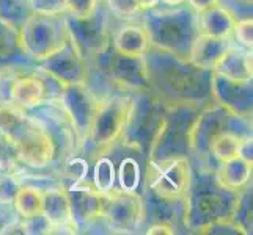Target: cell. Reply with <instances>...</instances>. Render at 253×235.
<instances>
[{
	"label": "cell",
	"mask_w": 253,
	"mask_h": 235,
	"mask_svg": "<svg viewBox=\"0 0 253 235\" xmlns=\"http://www.w3.org/2000/svg\"><path fill=\"white\" fill-rule=\"evenodd\" d=\"M145 32L150 44L156 49L169 52L174 57L187 60L198 30V14L192 8L174 10H148L145 17Z\"/></svg>",
	"instance_id": "cell-1"
},
{
	"label": "cell",
	"mask_w": 253,
	"mask_h": 235,
	"mask_svg": "<svg viewBox=\"0 0 253 235\" xmlns=\"http://www.w3.org/2000/svg\"><path fill=\"white\" fill-rule=\"evenodd\" d=\"M159 50V49H158ZM161 57L153 58V63L146 62L150 71L151 85L159 82L161 90L170 99L179 102H192L195 94H202L205 85H209L211 71H205L192 65L189 60L174 57L169 52L159 50Z\"/></svg>",
	"instance_id": "cell-2"
},
{
	"label": "cell",
	"mask_w": 253,
	"mask_h": 235,
	"mask_svg": "<svg viewBox=\"0 0 253 235\" xmlns=\"http://www.w3.org/2000/svg\"><path fill=\"white\" fill-rule=\"evenodd\" d=\"M197 116L194 102L173 103V107L162 115L161 124L150 144L151 159L186 155L190 149V132Z\"/></svg>",
	"instance_id": "cell-3"
},
{
	"label": "cell",
	"mask_w": 253,
	"mask_h": 235,
	"mask_svg": "<svg viewBox=\"0 0 253 235\" xmlns=\"http://www.w3.org/2000/svg\"><path fill=\"white\" fill-rule=\"evenodd\" d=\"M19 34L25 54L35 62H41L68 39L66 22L58 14L32 13L19 27Z\"/></svg>",
	"instance_id": "cell-4"
},
{
	"label": "cell",
	"mask_w": 253,
	"mask_h": 235,
	"mask_svg": "<svg viewBox=\"0 0 253 235\" xmlns=\"http://www.w3.org/2000/svg\"><path fill=\"white\" fill-rule=\"evenodd\" d=\"M132 105L134 101L129 98H112L107 102L99 103L86 138L91 143L94 154L102 155V152L110 149L113 143L125 136Z\"/></svg>",
	"instance_id": "cell-5"
},
{
	"label": "cell",
	"mask_w": 253,
	"mask_h": 235,
	"mask_svg": "<svg viewBox=\"0 0 253 235\" xmlns=\"http://www.w3.org/2000/svg\"><path fill=\"white\" fill-rule=\"evenodd\" d=\"M148 185L162 201H179L190 185V163L186 155L151 159L148 165Z\"/></svg>",
	"instance_id": "cell-6"
},
{
	"label": "cell",
	"mask_w": 253,
	"mask_h": 235,
	"mask_svg": "<svg viewBox=\"0 0 253 235\" xmlns=\"http://www.w3.org/2000/svg\"><path fill=\"white\" fill-rule=\"evenodd\" d=\"M6 136L16 147L17 160L32 168L47 167L55 155V143L50 134L25 116Z\"/></svg>",
	"instance_id": "cell-7"
},
{
	"label": "cell",
	"mask_w": 253,
	"mask_h": 235,
	"mask_svg": "<svg viewBox=\"0 0 253 235\" xmlns=\"http://www.w3.org/2000/svg\"><path fill=\"white\" fill-rule=\"evenodd\" d=\"M68 38L73 42L84 60L102 54L109 46V22L107 16L96 10L91 16L77 19L68 16L66 19Z\"/></svg>",
	"instance_id": "cell-8"
},
{
	"label": "cell",
	"mask_w": 253,
	"mask_h": 235,
	"mask_svg": "<svg viewBox=\"0 0 253 235\" xmlns=\"http://www.w3.org/2000/svg\"><path fill=\"white\" fill-rule=\"evenodd\" d=\"M60 99H62V107L65 108L66 116L71 121L77 135L82 140H86L96 111L99 108L96 96L90 91L85 82H77L62 86Z\"/></svg>",
	"instance_id": "cell-9"
},
{
	"label": "cell",
	"mask_w": 253,
	"mask_h": 235,
	"mask_svg": "<svg viewBox=\"0 0 253 235\" xmlns=\"http://www.w3.org/2000/svg\"><path fill=\"white\" fill-rule=\"evenodd\" d=\"M239 191H230L220 187V191L206 190L197 193L189 201V218L195 223V229L205 224L231 218Z\"/></svg>",
	"instance_id": "cell-10"
},
{
	"label": "cell",
	"mask_w": 253,
	"mask_h": 235,
	"mask_svg": "<svg viewBox=\"0 0 253 235\" xmlns=\"http://www.w3.org/2000/svg\"><path fill=\"white\" fill-rule=\"evenodd\" d=\"M209 90L217 105L223 107L236 118L252 116V80H233L215 71H211Z\"/></svg>",
	"instance_id": "cell-11"
},
{
	"label": "cell",
	"mask_w": 253,
	"mask_h": 235,
	"mask_svg": "<svg viewBox=\"0 0 253 235\" xmlns=\"http://www.w3.org/2000/svg\"><path fill=\"white\" fill-rule=\"evenodd\" d=\"M38 63L42 71L62 86L85 82L86 60L82 58L69 38L62 47H58L55 52H52L50 55L42 58Z\"/></svg>",
	"instance_id": "cell-12"
},
{
	"label": "cell",
	"mask_w": 253,
	"mask_h": 235,
	"mask_svg": "<svg viewBox=\"0 0 253 235\" xmlns=\"http://www.w3.org/2000/svg\"><path fill=\"white\" fill-rule=\"evenodd\" d=\"M143 205L135 191H110L106 196L102 218L115 232H127L134 229L142 218Z\"/></svg>",
	"instance_id": "cell-13"
},
{
	"label": "cell",
	"mask_w": 253,
	"mask_h": 235,
	"mask_svg": "<svg viewBox=\"0 0 253 235\" xmlns=\"http://www.w3.org/2000/svg\"><path fill=\"white\" fill-rule=\"evenodd\" d=\"M109 72L112 80L125 90L142 93L153 86L145 55L130 57L113 49V54L109 58Z\"/></svg>",
	"instance_id": "cell-14"
},
{
	"label": "cell",
	"mask_w": 253,
	"mask_h": 235,
	"mask_svg": "<svg viewBox=\"0 0 253 235\" xmlns=\"http://www.w3.org/2000/svg\"><path fill=\"white\" fill-rule=\"evenodd\" d=\"M231 115L223 107H209L203 111L198 113L194 126H192L190 132V149L197 152H209V146H211L214 138L225 132L226 119Z\"/></svg>",
	"instance_id": "cell-15"
},
{
	"label": "cell",
	"mask_w": 253,
	"mask_h": 235,
	"mask_svg": "<svg viewBox=\"0 0 253 235\" xmlns=\"http://www.w3.org/2000/svg\"><path fill=\"white\" fill-rule=\"evenodd\" d=\"M68 196L69 202H71L74 224H88L102 216L107 193H101L96 188L84 185H73L71 190L68 191Z\"/></svg>",
	"instance_id": "cell-16"
},
{
	"label": "cell",
	"mask_w": 253,
	"mask_h": 235,
	"mask_svg": "<svg viewBox=\"0 0 253 235\" xmlns=\"http://www.w3.org/2000/svg\"><path fill=\"white\" fill-rule=\"evenodd\" d=\"M228 47H230V42L226 38L212 36V34H206V33H198L194 44L190 47L187 60L200 69L214 71Z\"/></svg>",
	"instance_id": "cell-17"
},
{
	"label": "cell",
	"mask_w": 253,
	"mask_h": 235,
	"mask_svg": "<svg viewBox=\"0 0 253 235\" xmlns=\"http://www.w3.org/2000/svg\"><path fill=\"white\" fill-rule=\"evenodd\" d=\"M30 57L25 54L19 29L0 19V71L27 63Z\"/></svg>",
	"instance_id": "cell-18"
},
{
	"label": "cell",
	"mask_w": 253,
	"mask_h": 235,
	"mask_svg": "<svg viewBox=\"0 0 253 235\" xmlns=\"http://www.w3.org/2000/svg\"><path fill=\"white\" fill-rule=\"evenodd\" d=\"M214 71L233 80H252V50L230 46Z\"/></svg>",
	"instance_id": "cell-19"
},
{
	"label": "cell",
	"mask_w": 253,
	"mask_h": 235,
	"mask_svg": "<svg viewBox=\"0 0 253 235\" xmlns=\"http://www.w3.org/2000/svg\"><path fill=\"white\" fill-rule=\"evenodd\" d=\"M252 179V160L239 155L236 159L223 162L217 171V184L230 191H242Z\"/></svg>",
	"instance_id": "cell-20"
},
{
	"label": "cell",
	"mask_w": 253,
	"mask_h": 235,
	"mask_svg": "<svg viewBox=\"0 0 253 235\" xmlns=\"http://www.w3.org/2000/svg\"><path fill=\"white\" fill-rule=\"evenodd\" d=\"M42 216L52 228H63L73 224L71 202L68 191L63 190H47L44 191V204H42Z\"/></svg>",
	"instance_id": "cell-21"
},
{
	"label": "cell",
	"mask_w": 253,
	"mask_h": 235,
	"mask_svg": "<svg viewBox=\"0 0 253 235\" xmlns=\"http://www.w3.org/2000/svg\"><path fill=\"white\" fill-rule=\"evenodd\" d=\"M198 14V30L200 33L212 34L219 38H228L234 27V17L226 10V8L215 5L212 8H208L205 11H200Z\"/></svg>",
	"instance_id": "cell-22"
},
{
	"label": "cell",
	"mask_w": 253,
	"mask_h": 235,
	"mask_svg": "<svg viewBox=\"0 0 253 235\" xmlns=\"http://www.w3.org/2000/svg\"><path fill=\"white\" fill-rule=\"evenodd\" d=\"M148 47H150V39L140 25H126L113 39V49L130 57H143L148 52Z\"/></svg>",
	"instance_id": "cell-23"
},
{
	"label": "cell",
	"mask_w": 253,
	"mask_h": 235,
	"mask_svg": "<svg viewBox=\"0 0 253 235\" xmlns=\"http://www.w3.org/2000/svg\"><path fill=\"white\" fill-rule=\"evenodd\" d=\"M46 93V86L38 77H21L16 80L14 93H13V102L16 105L29 108L35 107L42 101Z\"/></svg>",
	"instance_id": "cell-24"
},
{
	"label": "cell",
	"mask_w": 253,
	"mask_h": 235,
	"mask_svg": "<svg viewBox=\"0 0 253 235\" xmlns=\"http://www.w3.org/2000/svg\"><path fill=\"white\" fill-rule=\"evenodd\" d=\"M14 208L21 215L22 220L33 218L42 215V204H44V191L37 187H19L14 195Z\"/></svg>",
	"instance_id": "cell-25"
},
{
	"label": "cell",
	"mask_w": 253,
	"mask_h": 235,
	"mask_svg": "<svg viewBox=\"0 0 253 235\" xmlns=\"http://www.w3.org/2000/svg\"><path fill=\"white\" fill-rule=\"evenodd\" d=\"M244 151V141L242 138L238 136L231 130H225V132L217 135L211 146H209V154H212L220 163L236 159L242 155Z\"/></svg>",
	"instance_id": "cell-26"
},
{
	"label": "cell",
	"mask_w": 253,
	"mask_h": 235,
	"mask_svg": "<svg viewBox=\"0 0 253 235\" xmlns=\"http://www.w3.org/2000/svg\"><path fill=\"white\" fill-rule=\"evenodd\" d=\"M30 0H0V19L19 29L32 14Z\"/></svg>",
	"instance_id": "cell-27"
},
{
	"label": "cell",
	"mask_w": 253,
	"mask_h": 235,
	"mask_svg": "<svg viewBox=\"0 0 253 235\" xmlns=\"http://www.w3.org/2000/svg\"><path fill=\"white\" fill-rule=\"evenodd\" d=\"M117 174L113 162L107 157H101L94 163V174H93V184L94 188L101 193H110L115 187Z\"/></svg>",
	"instance_id": "cell-28"
},
{
	"label": "cell",
	"mask_w": 253,
	"mask_h": 235,
	"mask_svg": "<svg viewBox=\"0 0 253 235\" xmlns=\"http://www.w3.org/2000/svg\"><path fill=\"white\" fill-rule=\"evenodd\" d=\"M118 182L120 190L123 191H135L140 184V168H138L137 160L132 157L121 160L118 169Z\"/></svg>",
	"instance_id": "cell-29"
},
{
	"label": "cell",
	"mask_w": 253,
	"mask_h": 235,
	"mask_svg": "<svg viewBox=\"0 0 253 235\" xmlns=\"http://www.w3.org/2000/svg\"><path fill=\"white\" fill-rule=\"evenodd\" d=\"M65 10L69 13V16L84 19L98 10V0H66Z\"/></svg>",
	"instance_id": "cell-30"
},
{
	"label": "cell",
	"mask_w": 253,
	"mask_h": 235,
	"mask_svg": "<svg viewBox=\"0 0 253 235\" xmlns=\"http://www.w3.org/2000/svg\"><path fill=\"white\" fill-rule=\"evenodd\" d=\"M234 36H236L238 42L249 50H252L253 46V19L247 17V19H242L239 22H234Z\"/></svg>",
	"instance_id": "cell-31"
},
{
	"label": "cell",
	"mask_w": 253,
	"mask_h": 235,
	"mask_svg": "<svg viewBox=\"0 0 253 235\" xmlns=\"http://www.w3.org/2000/svg\"><path fill=\"white\" fill-rule=\"evenodd\" d=\"M66 0H30V8L33 13L54 16L65 11Z\"/></svg>",
	"instance_id": "cell-32"
},
{
	"label": "cell",
	"mask_w": 253,
	"mask_h": 235,
	"mask_svg": "<svg viewBox=\"0 0 253 235\" xmlns=\"http://www.w3.org/2000/svg\"><path fill=\"white\" fill-rule=\"evenodd\" d=\"M17 160V152L13 141L5 134L0 132V169H6Z\"/></svg>",
	"instance_id": "cell-33"
},
{
	"label": "cell",
	"mask_w": 253,
	"mask_h": 235,
	"mask_svg": "<svg viewBox=\"0 0 253 235\" xmlns=\"http://www.w3.org/2000/svg\"><path fill=\"white\" fill-rule=\"evenodd\" d=\"M107 3L110 11L120 17H130L140 11L137 0H107Z\"/></svg>",
	"instance_id": "cell-34"
},
{
	"label": "cell",
	"mask_w": 253,
	"mask_h": 235,
	"mask_svg": "<svg viewBox=\"0 0 253 235\" xmlns=\"http://www.w3.org/2000/svg\"><path fill=\"white\" fill-rule=\"evenodd\" d=\"M16 77L11 75H2L0 77V105H6V103L13 102V93L16 85Z\"/></svg>",
	"instance_id": "cell-35"
},
{
	"label": "cell",
	"mask_w": 253,
	"mask_h": 235,
	"mask_svg": "<svg viewBox=\"0 0 253 235\" xmlns=\"http://www.w3.org/2000/svg\"><path fill=\"white\" fill-rule=\"evenodd\" d=\"M17 190H19V185L13 180V177H0V201H13Z\"/></svg>",
	"instance_id": "cell-36"
},
{
	"label": "cell",
	"mask_w": 253,
	"mask_h": 235,
	"mask_svg": "<svg viewBox=\"0 0 253 235\" xmlns=\"http://www.w3.org/2000/svg\"><path fill=\"white\" fill-rule=\"evenodd\" d=\"M148 235H173L174 234V229L169 223H156L153 224L150 229L146 231Z\"/></svg>",
	"instance_id": "cell-37"
},
{
	"label": "cell",
	"mask_w": 253,
	"mask_h": 235,
	"mask_svg": "<svg viewBox=\"0 0 253 235\" xmlns=\"http://www.w3.org/2000/svg\"><path fill=\"white\" fill-rule=\"evenodd\" d=\"M187 2H189L192 10L200 13V11L208 10V8H212L215 5H219L220 0H187Z\"/></svg>",
	"instance_id": "cell-38"
},
{
	"label": "cell",
	"mask_w": 253,
	"mask_h": 235,
	"mask_svg": "<svg viewBox=\"0 0 253 235\" xmlns=\"http://www.w3.org/2000/svg\"><path fill=\"white\" fill-rule=\"evenodd\" d=\"M0 234H25V228H24V223L22 221H17V223H10L8 226L0 231Z\"/></svg>",
	"instance_id": "cell-39"
},
{
	"label": "cell",
	"mask_w": 253,
	"mask_h": 235,
	"mask_svg": "<svg viewBox=\"0 0 253 235\" xmlns=\"http://www.w3.org/2000/svg\"><path fill=\"white\" fill-rule=\"evenodd\" d=\"M161 3V0H137V5L140 10H153V8H158Z\"/></svg>",
	"instance_id": "cell-40"
},
{
	"label": "cell",
	"mask_w": 253,
	"mask_h": 235,
	"mask_svg": "<svg viewBox=\"0 0 253 235\" xmlns=\"http://www.w3.org/2000/svg\"><path fill=\"white\" fill-rule=\"evenodd\" d=\"M161 2H164L165 5H169V6H179L186 2V0H161Z\"/></svg>",
	"instance_id": "cell-41"
}]
</instances>
